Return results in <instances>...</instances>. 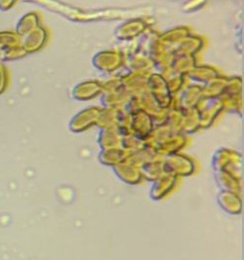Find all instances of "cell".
Returning a JSON list of instances; mask_svg holds the SVG:
<instances>
[{
	"mask_svg": "<svg viewBox=\"0 0 244 260\" xmlns=\"http://www.w3.org/2000/svg\"><path fill=\"white\" fill-rule=\"evenodd\" d=\"M7 87V71L3 66L0 65V94L6 90Z\"/></svg>",
	"mask_w": 244,
	"mask_h": 260,
	"instance_id": "2",
	"label": "cell"
},
{
	"mask_svg": "<svg viewBox=\"0 0 244 260\" xmlns=\"http://www.w3.org/2000/svg\"><path fill=\"white\" fill-rule=\"evenodd\" d=\"M16 39V36L10 31H0V50L13 47Z\"/></svg>",
	"mask_w": 244,
	"mask_h": 260,
	"instance_id": "1",
	"label": "cell"
},
{
	"mask_svg": "<svg viewBox=\"0 0 244 260\" xmlns=\"http://www.w3.org/2000/svg\"><path fill=\"white\" fill-rule=\"evenodd\" d=\"M15 1L16 0H0V10L6 11L10 9L15 4Z\"/></svg>",
	"mask_w": 244,
	"mask_h": 260,
	"instance_id": "3",
	"label": "cell"
}]
</instances>
